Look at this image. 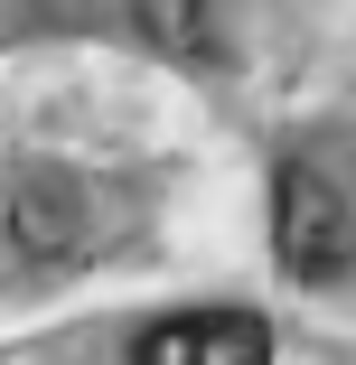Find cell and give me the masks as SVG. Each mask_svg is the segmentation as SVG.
I'll return each instance as SVG.
<instances>
[{"mask_svg":"<svg viewBox=\"0 0 356 365\" xmlns=\"http://www.w3.org/2000/svg\"><path fill=\"white\" fill-rule=\"evenodd\" d=\"M131 365H272V319L253 309H178L131 337Z\"/></svg>","mask_w":356,"mask_h":365,"instance_id":"obj_2","label":"cell"},{"mask_svg":"<svg viewBox=\"0 0 356 365\" xmlns=\"http://www.w3.org/2000/svg\"><path fill=\"white\" fill-rule=\"evenodd\" d=\"M85 244V197L66 187L56 169H19L10 178V253L19 262H56Z\"/></svg>","mask_w":356,"mask_h":365,"instance_id":"obj_3","label":"cell"},{"mask_svg":"<svg viewBox=\"0 0 356 365\" xmlns=\"http://www.w3.org/2000/svg\"><path fill=\"white\" fill-rule=\"evenodd\" d=\"M272 235H281V272L319 290V281L347 262V197H337L310 160H291V169L272 178Z\"/></svg>","mask_w":356,"mask_h":365,"instance_id":"obj_1","label":"cell"}]
</instances>
